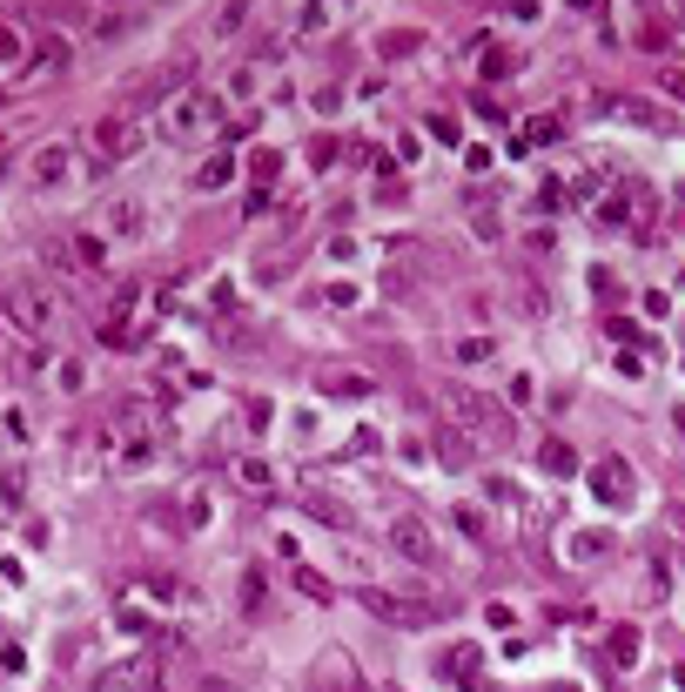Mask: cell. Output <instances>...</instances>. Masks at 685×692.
<instances>
[{"mask_svg": "<svg viewBox=\"0 0 685 692\" xmlns=\"http://www.w3.org/2000/svg\"><path fill=\"white\" fill-rule=\"evenodd\" d=\"M0 323H14L28 343H41V336L61 323V296L47 283H34V276H7V283H0Z\"/></svg>", "mask_w": 685, "mask_h": 692, "instance_id": "obj_1", "label": "cell"}, {"mask_svg": "<svg viewBox=\"0 0 685 692\" xmlns=\"http://www.w3.org/2000/svg\"><path fill=\"white\" fill-rule=\"evenodd\" d=\"M141 141H148V128H141L135 115H108V121H94L88 135H81V149H88L94 175H101V168H115V162H128V155H141Z\"/></svg>", "mask_w": 685, "mask_h": 692, "instance_id": "obj_2", "label": "cell"}, {"mask_svg": "<svg viewBox=\"0 0 685 692\" xmlns=\"http://www.w3.org/2000/svg\"><path fill=\"white\" fill-rule=\"evenodd\" d=\"M222 121V94H209V88H182L175 101L162 108V135L168 141H195L202 128H215Z\"/></svg>", "mask_w": 685, "mask_h": 692, "instance_id": "obj_3", "label": "cell"}, {"mask_svg": "<svg viewBox=\"0 0 685 692\" xmlns=\"http://www.w3.org/2000/svg\"><path fill=\"white\" fill-rule=\"evenodd\" d=\"M450 417L464 437H490V444H504L511 437V423H504V410L490 404L484 390H450Z\"/></svg>", "mask_w": 685, "mask_h": 692, "instance_id": "obj_4", "label": "cell"}, {"mask_svg": "<svg viewBox=\"0 0 685 692\" xmlns=\"http://www.w3.org/2000/svg\"><path fill=\"white\" fill-rule=\"evenodd\" d=\"M390 544H396V558H410V565H424V572H437V565H443V544H437V531H430L417 511L390 518Z\"/></svg>", "mask_w": 685, "mask_h": 692, "instance_id": "obj_5", "label": "cell"}, {"mask_svg": "<svg viewBox=\"0 0 685 692\" xmlns=\"http://www.w3.org/2000/svg\"><path fill=\"white\" fill-rule=\"evenodd\" d=\"M585 484H592V497H598V504H611V511H625V504L639 497V478H632L625 457H598V464L585 471Z\"/></svg>", "mask_w": 685, "mask_h": 692, "instance_id": "obj_6", "label": "cell"}, {"mask_svg": "<svg viewBox=\"0 0 685 692\" xmlns=\"http://www.w3.org/2000/svg\"><path fill=\"white\" fill-rule=\"evenodd\" d=\"M363 612H377L383 625H430L424 599H403V591H383V585H363Z\"/></svg>", "mask_w": 685, "mask_h": 692, "instance_id": "obj_7", "label": "cell"}, {"mask_svg": "<svg viewBox=\"0 0 685 692\" xmlns=\"http://www.w3.org/2000/svg\"><path fill=\"white\" fill-rule=\"evenodd\" d=\"M75 162L81 155L68 149V141H41V149L28 155V175L41 181V189H68V181H75Z\"/></svg>", "mask_w": 685, "mask_h": 692, "instance_id": "obj_8", "label": "cell"}, {"mask_svg": "<svg viewBox=\"0 0 685 692\" xmlns=\"http://www.w3.org/2000/svg\"><path fill=\"white\" fill-rule=\"evenodd\" d=\"M316 390H323V397H343V404H363V397H377V383H370L363 370H323Z\"/></svg>", "mask_w": 685, "mask_h": 692, "instance_id": "obj_9", "label": "cell"}, {"mask_svg": "<svg viewBox=\"0 0 685 692\" xmlns=\"http://www.w3.org/2000/svg\"><path fill=\"white\" fill-rule=\"evenodd\" d=\"M101 236H148V209H141V202H108L101 209Z\"/></svg>", "mask_w": 685, "mask_h": 692, "instance_id": "obj_10", "label": "cell"}, {"mask_svg": "<svg viewBox=\"0 0 685 692\" xmlns=\"http://www.w3.org/2000/svg\"><path fill=\"white\" fill-rule=\"evenodd\" d=\"M68 60H75V47H68L61 34H41V41L28 47V68H34V75H61Z\"/></svg>", "mask_w": 685, "mask_h": 692, "instance_id": "obj_11", "label": "cell"}, {"mask_svg": "<svg viewBox=\"0 0 685 692\" xmlns=\"http://www.w3.org/2000/svg\"><path fill=\"white\" fill-rule=\"evenodd\" d=\"M611 551V531H564V558L571 565H598Z\"/></svg>", "mask_w": 685, "mask_h": 692, "instance_id": "obj_12", "label": "cell"}, {"mask_svg": "<svg viewBox=\"0 0 685 692\" xmlns=\"http://www.w3.org/2000/svg\"><path fill=\"white\" fill-rule=\"evenodd\" d=\"M148 14H135V7H115V14H94V41H122V34H135Z\"/></svg>", "mask_w": 685, "mask_h": 692, "instance_id": "obj_13", "label": "cell"}, {"mask_svg": "<svg viewBox=\"0 0 685 692\" xmlns=\"http://www.w3.org/2000/svg\"><path fill=\"white\" fill-rule=\"evenodd\" d=\"M228 175H235V162H228V155H222V149H215V155H209V162H202V168H195V189H202V196H215V189H228Z\"/></svg>", "mask_w": 685, "mask_h": 692, "instance_id": "obj_14", "label": "cell"}, {"mask_svg": "<svg viewBox=\"0 0 685 692\" xmlns=\"http://www.w3.org/2000/svg\"><path fill=\"white\" fill-rule=\"evenodd\" d=\"M141 464H155V430H128L122 437V471H141Z\"/></svg>", "mask_w": 685, "mask_h": 692, "instance_id": "obj_15", "label": "cell"}, {"mask_svg": "<svg viewBox=\"0 0 685 692\" xmlns=\"http://www.w3.org/2000/svg\"><path fill=\"white\" fill-rule=\"evenodd\" d=\"M303 511H309V518H323V525H336V531H350V511H343L336 497H323V491H309V497H303Z\"/></svg>", "mask_w": 685, "mask_h": 692, "instance_id": "obj_16", "label": "cell"}, {"mask_svg": "<svg viewBox=\"0 0 685 692\" xmlns=\"http://www.w3.org/2000/svg\"><path fill=\"white\" fill-rule=\"evenodd\" d=\"M75 262H81V270H101V262H108L101 229H81V236H75Z\"/></svg>", "mask_w": 685, "mask_h": 692, "instance_id": "obj_17", "label": "cell"}, {"mask_svg": "<svg viewBox=\"0 0 685 692\" xmlns=\"http://www.w3.org/2000/svg\"><path fill=\"white\" fill-rule=\"evenodd\" d=\"M235 484H243V491H269L275 471L262 464V457H235Z\"/></svg>", "mask_w": 685, "mask_h": 692, "instance_id": "obj_18", "label": "cell"}, {"mask_svg": "<svg viewBox=\"0 0 685 692\" xmlns=\"http://www.w3.org/2000/svg\"><path fill=\"white\" fill-rule=\"evenodd\" d=\"M283 175V155L275 149H256V162H249V181H256V196H269V181Z\"/></svg>", "mask_w": 685, "mask_h": 692, "instance_id": "obj_19", "label": "cell"}, {"mask_svg": "<svg viewBox=\"0 0 685 692\" xmlns=\"http://www.w3.org/2000/svg\"><path fill=\"white\" fill-rule=\"evenodd\" d=\"M477 665H484L477 646H450V652H443V672H450V679H477Z\"/></svg>", "mask_w": 685, "mask_h": 692, "instance_id": "obj_20", "label": "cell"}, {"mask_svg": "<svg viewBox=\"0 0 685 692\" xmlns=\"http://www.w3.org/2000/svg\"><path fill=\"white\" fill-rule=\"evenodd\" d=\"M437 457L443 464H471V437L464 430H437Z\"/></svg>", "mask_w": 685, "mask_h": 692, "instance_id": "obj_21", "label": "cell"}, {"mask_svg": "<svg viewBox=\"0 0 685 692\" xmlns=\"http://www.w3.org/2000/svg\"><path fill=\"white\" fill-rule=\"evenodd\" d=\"M605 652H611V665H632V659H639V632H632V625H618V632L605 639Z\"/></svg>", "mask_w": 685, "mask_h": 692, "instance_id": "obj_22", "label": "cell"}, {"mask_svg": "<svg viewBox=\"0 0 685 692\" xmlns=\"http://www.w3.org/2000/svg\"><path fill=\"white\" fill-rule=\"evenodd\" d=\"M20 497H28V471H0V504H7V511H20Z\"/></svg>", "mask_w": 685, "mask_h": 692, "instance_id": "obj_23", "label": "cell"}, {"mask_svg": "<svg viewBox=\"0 0 685 692\" xmlns=\"http://www.w3.org/2000/svg\"><path fill=\"white\" fill-rule=\"evenodd\" d=\"M41 262H47V270H61V276H75V270H81L68 242H41Z\"/></svg>", "mask_w": 685, "mask_h": 692, "instance_id": "obj_24", "label": "cell"}, {"mask_svg": "<svg viewBox=\"0 0 685 692\" xmlns=\"http://www.w3.org/2000/svg\"><path fill=\"white\" fill-rule=\"evenodd\" d=\"M545 471H558V478H571V471H578V457H571V444H558V437H551V444H545Z\"/></svg>", "mask_w": 685, "mask_h": 692, "instance_id": "obj_25", "label": "cell"}, {"mask_svg": "<svg viewBox=\"0 0 685 692\" xmlns=\"http://www.w3.org/2000/svg\"><path fill=\"white\" fill-rule=\"evenodd\" d=\"M490 336H464V343H457V363H464V370H471V363H490Z\"/></svg>", "mask_w": 685, "mask_h": 692, "instance_id": "obj_26", "label": "cell"}, {"mask_svg": "<svg viewBox=\"0 0 685 692\" xmlns=\"http://www.w3.org/2000/svg\"><path fill=\"white\" fill-rule=\"evenodd\" d=\"M290 28H296V34H323V28H330V7H296Z\"/></svg>", "mask_w": 685, "mask_h": 692, "instance_id": "obj_27", "label": "cell"}, {"mask_svg": "<svg viewBox=\"0 0 685 692\" xmlns=\"http://www.w3.org/2000/svg\"><path fill=\"white\" fill-rule=\"evenodd\" d=\"M511 68H518V60L504 54V47H484V81H511Z\"/></svg>", "mask_w": 685, "mask_h": 692, "instance_id": "obj_28", "label": "cell"}, {"mask_svg": "<svg viewBox=\"0 0 685 692\" xmlns=\"http://www.w3.org/2000/svg\"><path fill=\"white\" fill-rule=\"evenodd\" d=\"M222 94H228V101H249V94H256V68H235Z\"/></svg>", "mask_w": 685, "mask_h": 692, "instance_id": "obj_29", "label": "cell"}, {"mask_svg": "<svg viewBox=\"0 0 685 692\" xmlns=\"http://www.w3.org/2000/svg\"><path fill=\"white\" fill-rule=\"evenodd\" d=\"M618 115H632V121H652V128H665V108H652V101H618Z\"/></svg>", "mask_w": 685, "mask_h": 692, "instance_id": "obj_30", "label": "cell"}, {"mask_svg": "<svg viewBox=\"0 0 685 692\" xmlns=\"http://www.w3.org/2000/svg\"><path fill=\"white\" fill-rule=\"evenodd\" d=\"M262 599H269V585H262V572H243V605H249V612H262Z\"/></svg>", "mask_w": 685, "mask_h": 692, "instance_id": "obj_31", "label": "cell"}, {"mask_svg": "<svg viewBox=\"0 0 685 692\" xmlns=\"http://www.w3.org/2000/svg\"><path fill=\"white\" fill-rule=\"evenodd\" d=\"M396 457H403V464H424V457H430V444H424V437H403V444H396Z\"/></svg>", "mask_w": 685, "mask_h": 692, "instance_id": "obj_32", "label": "cell"}, {"mask_svg": "<svg viewBox=\"0 0 685 692\" xmlns=\"http://www.w3.org/2000/svg\"><path fill=\"white\" fill-rule=\"evenodd\" d=\"M484 618H490V625H498V632H511V625H518V605H484Z\"/></svg>", "mask_w": 685, "mask_h": 692, "instance_id": "obj_33", "label": "cell"}, {"mask_svg": "<svg viewBox=\"0 0 685 692\" xmlns=\"http://www.w3.org/2000/svg\"><path fill=\"white\" fill-rule=\"evenodd\" d=\"M377 47H383V54H390V60H396V54H410V47H417V34H403V28H396V34H383V41H377Z\"/></svg>", "mask_w": 685, "mask_h": 692, "instance_id": "obj_34", "label": "cell"}, {"mask_svg": "<svg viewBox=\"0 0 685 692\" xmlns=\"http://www.w3.org/2000/svg\"><path fill=\"white\" fill-rule=\"evenodd\" d=\"M243 20H249V7H222V14H215V34H243Z\"/></svg>", "mask_w": 685, "mask_h": 692, "instance_id": "obj_35", "label": "cell"}, {"mask_svg": "<svg viewBox=\"0 0 685 692\" xmlns=\"http://www.w3.org/2000/svg\"><path fill=\"white\" fill-rule=\"evenodd\" d=\"M296 585H303V599H330V578H316V572H309V565H303V572H296Z\"/></svg>", "mask_w": 685, "mask_h": 692, "instance_id": "obj_36", "label": "cell"}, {"mask_svg": "<svg viewBox=\"0 0 685 692\" xmlns=\"http://www.w3.org/2000/svg\"><path fill=\"white\" fill-rule=\"evenodd\" d=\"M658 94H672V101H685V75H679V68H658Z\"/></svg>", "mask_w": 685, "mask_h": 692, "instance_id": "obj_37", "label": "cell"}, {"mask_svg": "<svg viewBox=\"0 0 685 692\" xmlns=\"http://www.w3.org/2000/svg\"><path fill=\"white\" fill-rule=\"evenodd\" d=\"M484 491L498 497V504H518V484H511V478H484Z\"/></svg>", "mask_w": 685, "mask_h": 692, "instance_id": "obj_38", "label": "cell"}, {"mask_svg": "<svg viewBox=\"0 0 685 692\" xmlns=\"http://www.w3.org/2000/svg\"><path fill=\"white\" fill-rule=\"evenodd\" d=\"M54 383H61V390H81V363H54Z\"/></svg>", "mask_w": 685, "mask_h": 692, "instance_id": "obj_39", "label": "cell"}, {"mask_svg": "<svg viewBox=\"0 0 685 692\" xmlns=\"http://www.w3.org/2000/svg\"><path fill=\"white\" fill-rule=\"evenodd\" d=\"M457 525H464V531L477 538V531H484V511H477V504H457Z\"/></svg>", "mask_w": 685, "mask_h": 692, "instance_id": "obj_40", "label": "cell"}, {"mask_svg": "<svg viewBox=\"0 0 685 692\" xmlns=\"http://www.w3.org/2000/svg\"><path fill=\"white\" fill-rule=\"evenodd\" d=\"M0 60H20V34L7 28V20H0Z\"/></svg>", "mask_w": 685, "mask_h": 692, "instance_id": "obj_41", "label": "cell"}, {"mask_svg": "<svg viewBox=\"0 0 685 692\" xmlns=\"http://www.w3.org/2000/svg\"><path fill=\"white\" fill-rule=\"evenodd\" d=\"M430 135H437V141H457V135H464V128H457L450 115H430Z\"/></svg>", "mask_w": 685, "mask_h": 692, "instance_id": "obj_42", "label": "cell"}, {"mask_svg": "<svg viewBox=\"0 0 685 692\" xmlns=\"http://www.w3.org/2000/svg\"><path fill=\"white\" fill-rule=\"evenodd\" d=\"M195 692H243V686H228V679H202Z\"/></svg>", "mask_w": 685, "mask_h": 692, "instance_id": "obj_43", "label": "cell"}, {"mask_svg": "<svg viewBox=\"0 0 685 692\" xmlns=\"http://www.w3.org/2000/svg\"><path fill=\"white\" fill-rule=\"evenodd\" d=\"M672 531H685V497H679V504H672Z\"/></svg>", "mask_w": 685, "mask_h": 692, "instance_id": "obj_44", "label": "cell"}]
</instances>
